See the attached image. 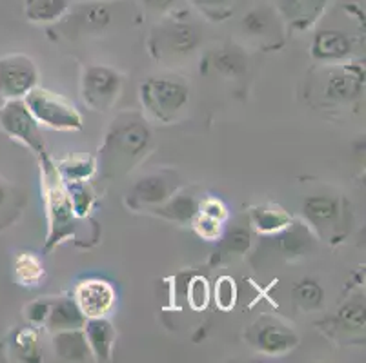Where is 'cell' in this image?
Segmentation results:
<instances>
[{"instance_id": "ba28073f", "label": "cell", "mask_w": 366, "mask_h": 363, "mask_svg": "<svg viewBox=\"0 0 366 363\" xmlns=\"http://www.w3.org/2000/svg\"><path fill=\"white\" fill-rule=\"evenodd\" d=\"M254 344L257 345L259 351L264 354L277 356L292 351L297 345L299 338L294 331L286 325L274 322V319H262L254 329Z\"/></svg>"}, {"instance_id": "cb8c5ba5", "label": "cell", "mask_w": 366, "mask_h": 363, "mask_svg": "<svg viewBox=\"0 0 366 363\" xmlns=\"http://www.w3.org/2000/svg\"><path fill=\"white\" fill-rule=\"evenodd\" d=\"M254 224L255 227L261 229L264 232H274L279 229L290 225V218L281 211V209H269V208H261L255 209L254 215Z\"/></svg>"}, {"instance_id": "d6a6232c", "label": "cell", "mask_w": 366, "mask_h": 363, "mask_svg": "<svg viewBox=\"0 0 366 363\" xmlns=\"http://www.w3.org/2000/svg\"><path fill=\"white\" fill-rule=\"evenodd\" d=\"M15 345L19 349V352H21L22 358L29 359L31 356H36V339L31 331L19 332V336L15 339Z\"/></svg>"}, {"instance_id": "1f68e13d", "label": "cell", "mask_w": 366, "mask_h": 363, "mask_svg": "<svg viewBox=\"0 0 366 363\" xmlns=\"http://www.w3.org/2000/svg\"><path fill=\"white\" fill-rule=\"evenodd\" d=\"M249 242H252V236H249V232L246 231V229H234V231L229 232L228 236H226V249L228 251H234V252H244L246 249L249 247Z\"/></svg>"}, {"instance_id": "8d00e7d4", "label": "cell", "mask_w": 366, "mask_h": 363, "mask_svg": "<svg viewBox=\"0 0 366 363\" xmlns=\"http://www.w3.org/2000/svg\"><path fill=\"white\" fill-rule=\"evenodd\" d=\"M175 0H144L146 8L152 11H166Z\"/></svg>"}, {"instance_id": "603a6c76", "label": "cell", "mask_w": 366, "mask_h": 363, "mask_svg": "<svg viewBox=\"0 0 366 363\" xmlns=\"http://www.w3.org/2000/svg\"><path fill=\"white\" fill-rule=\"evenodd\" d=\"M79 22L88 31H102L112 22V13L102 4H89L79 13Z\"/></svg>"}, {"instance_id": "277c9868", "label": "cell", "mask_w": 366, "mask_h": 363, "mask_svg": "<svg viewBox=\"0 0 366 363\" xmlns=\"http://www.w3.org/2000/svg\"><path fill=\"white\" fill-rule=\"evenodd\" d=\"M0 128L11 138L19 140L24 145H28L31 151L42 153V135L39 129V122L35 116L29 113L24 100L13 98L8 100L0 108Z\"/></svg>"}, {"instance_id": "484cf974", "label": "cell", "mask_w": 366, "mask_h": 363, "mask_svg": "<svg viewBox=\"0 0 366 363\" xmlns=\"http://www.w3.org/2000/svg\"><path fill=\"white\" fill-rule=\"evenodd\" d=\"M269 26H272V19L264 9H254L242 19V29L252 36L264 35V33H268Z\"/></svg>"}, {"instance_id": "74e56055", "label": "cell", "mask_w": 366, "mask_h": 363, "mask_svg": "<svg viewBox=\"0 0 366 363\" xmlns=\"http://www.w3.org/2000/svg\"><path fill=\"white\" fill-rule=\"evenodd\" d=\"M199 6L208 9H219V8H226V6L232 2V0H195Z\"/></svg>"}, {"instance_id": "ac0fdd59", "label": "cell", "mask_w": 366, "mask_h": 363, "mask_svg": "<svg viewBox=\"0 0 366 363\" xmlns=\"http://www.w3.org/2000/svg\"><path fill=\"white\" fill-rule=\"evenodd\" d=\"M305 215L315 225H330L337 215V205L334 200L325 196H312L305 202Z\"/></svg>"}, {"instance_id": "d590c367", "label": "cell", "mask_w": 366, "mask_h": 363, "mask_svg": "<svg viewBox=\"0 0 366 363\" xmlns=\"http://www.w3.org/2000/svg\"><path fill=\"white\" fill-rule=\"evenodd\" d=\"M202 215L209 216V218H215V220H221L224 218V208H222L221 204H219L217 200H208V202H204L202 204Z\"/></svg>"}, {"instance_id": "6da1fadb", "label": "cell", "mask_w": 366, "mask_h": 363, "mask_svg": "<svg viewBox=\"0 0 366 363\" xmlns=\"http://www.w3.org/2000/svg\"><path fill=\"white\" fill-rule=\"evenodd\" d=\"M152 142V133L144 120L137 115H121L106 135L102 145V162L104 168L126 164L139 158L148 149Z\"/></svg>"}, {"instance_id": "8992f818", "label": "cell", "mask_w": 366, "mask_h": 363, "mask_svg": "<svg viewBox=\"0 0 366 363\" xmlns=\"http://www.w3.org/2000/svg\"><path fill=\"white\" fill-rule=\"evenodd\" d=\"M121 93V76L106 66H92L82 76V96L95 111H108Z\"/></svg>"}, {"instance_id": "7402d4cb", "label": "cell", "mask_w": 366, "mask_h": 363, "mask_svg": "<svg viewBox=\"0 0 366 363\" xmlns=\"http://www.w3.org/2000/svg\"><path fill=\"white\" fill-rule=\"evenodd\" d=\"M288 13L295 22L312 24V20L325 9L326 0H285Z\"/></svg>"}, {"instance_id": "8fae6325", "label": "cell", "mask_w": 366, "mask_h": 363, "mask_svg": "<svg viewBox=\"0 0 366 363\" xmlns=\"http://www.w3.org/2000/svg\"><path fill=\"white\" fill-rule=\"evenodd\" d=\"M352 44L345 33L325 29L317 33L312 46V53L319 60H339L350 55Z\"/></svg>"}, {"instance_id": "d4e9b609", "label": "cell", "mask_w": 366, "mask_h": 363, "mask_svg": "<svg viewBox=\"0 0 366 363\" xmlns=\"http://www.w3.org/2000/svg\"><path fill=\"white\" fill-rule=\"evenodd\" d=\"M294 296L305 309H315L322 304V289L315 282H301L294 289Z\"/></svg>"}, {"instance_id": "7a4b0ae2", "label": "cell", "mask_w": 366, "mask_h": 363, "mask_svg": "<svg viewBox=\"0 0 366 363\" xmlns=\"http://www.w3.org/2000/svg\"><path fill=\"white\" fill-rule=\"evenodd\" d=\"M24 104L28 106L29 113L35 116L39 124L49 126L53 129L61 131H73L81 129L82 118L75 106L69 104L68 100L55 95L51 91H46L41 88H33L24 96Z\"/></svg>"}, {"instance_id": "4316f807", "label": "cell", "mask_w": 366, "mask_h": 363, "mask_svg": "<svg viewBox=\"0 0 366 363\" xmlns=\"http://www.w3.org/2000/svg\"><path fill=\"white\" fill-rule=\"evenodd\" d=\"M341 324L348 329H362L365 327V304L361 302H350L339 311Z\"/></svg>"}, {"instance_id": "3957f363", "label": "cell", "mask_w": 366, "mask_h": 363, "mask_svg": "<svg viewBox=\"0 0 366 363\" xmlns=\"http://www.w3.org/2000/svg\"><path fill=\"white\" fill-rule=\"evenodd\" d=\"M141 98L155 118L169 122L188 104L189 89L179 78H149L142 84Z\"/></svg>"}, {"instance_id": "4dcf8cb0", "label": "cell", "mask_w": 366, "mask_h": 363, "mask_svg": "<svg viewBox=\"0 0 366 363\" xmlns=\"http://www.w3.org/2000/svg\"><path fill=\"white\" fill-rule=\"evenodd\" d=\"M215 298L221 309H232L235 304V285L234 280L222 278L215 287Z\"/></svg>"}, {"instance_id": "836d02e7", "label": "cell", "mask_w": 366, "mask_h": 363, "mask_svg": "<svg viewBox=\"0 0 366 363\" xmlns=\"http://www.w3.org/2000/svg\"><path fill=\"white\" fill-rule=\"evenodd\" d=\"M197 231L202 238H217L219 231H221V220L209 218V216L202 215V218L197 220Z\"/></svg>"}, {"instance_id": "ffe728a7", "label": "cell", "mask_w": 366, "mask_h": 363, "mask_svg": "<svg viewBox=\"0 0 366 363\" xmlns=\"http://www.w3.org/2000/svg\"><path fill=\"white\" fill-rule=\"evenodd\" d=\"M159 211H161V215L168 216L172 220H177V222H189L199 213V204L197 200L192 198V196L179 195L172 202H168L164 208L159 209Z\"/></svg>"}, {"instance_id": "5b68a950", "label": "cell", "mask_w": 366, "mask_h": 363, "mask_svg": "<svg viewBox=\"0 0 366 363\" xmlns=\"http://www.w3.org/2000/svg\"><path fill=\"white\" fill-rule=\"evenodd\" d=\"M39 71L29 56L15 53L0 58V95L4 98H22L36 86Z\"/></svg>"}, {"instance_id": "9a60e30c", "label": "cell", "mask_w": 366, "mask_h": 363, "mask_svg": "<svg viewBox=\"0 0 366 363\" xmlns=\"http://www.w3.org/2000/svg\"><path fill=\"white\" fill-rule=\"evenodd\" d=\"M86 324V316L75 302H59L49 309L48 325L53 331H68V329H81Z\"/></svg>"}, {"instance_id": "83f0119b", "label": "cell", "mask_w": 366, "mask_h": 363, "mask_svg": "<svg viewBox=\"0 0 366 363\" xmlns=\"http://www.w3.org/2000/svg\"><path fill=\"white\" fill-rule=\"evenodd\" d=\"M69 200H71V205H73V213L76 216H84L88 213L89 205L93 202V196L89 193V189H86L84 185L75 182L73 188H69Z\"/></svg>"}, {"instance_id": "f1b7e54d", "label": "cell", "mask_w": 366, "mask_h": 363, "mask_svg": "<svg viewBox=\"0 0 366 363\" xmlns=\"http://www.w3.org/2000/svg\"><path fill=\"white\" fill-rule=\"evenodd\" d=\"M208 298H209V291H208L206 280L202 278L192 280V284L188 285V300L192 309H195V311H202V309L208 305Z\"/></svg>"}, {"instance_id": "4fadbf2b", "label": "cell", "mask_w": 366, "mask_h": 363, "mask_svg": "<svg viewBox=\"0 0 366 363\" xmlns=\"http://www.w3.org/2000/svg\"><path fill=\"white\" fill-rule=\"evenodd\" d=\"M166 49L175 55H188L201 44V33L192 24H173L162 33Z\"/></svg>"}, {"instance_id": "2e32d148", "label": "cell", "mask_w": 366, "mask_h": 363, "mask_svg": "<svg viewBox=\"0 0 366 363\" xmlns=\"http://www.w3.org/2000/svg\"><path fill=\"white\" fill-rule=\"evenodd\" d=\"M172 193L169 180L161 175H148L141 178L133 188V196L142 204H162Z\"/></svg>"}, {"instance_id": "d6986e66", "label": "cell", "mask_w": 366, "mask_h": 363, "mask_svg": "<svg viewBox=\"0 0 366 363\" xmlns=\"http://www.w3.org/2000/svg\"><path fill=\"white\" fill-rule=\"evenodd\" d=\"M246 56L239 49H221L214 56V66L221 75L235 78L246 71Z\"/></svg>"}, {"instance_id": "9c48e42d", "label": "cell", "mask_w": 366, "mask_h": 363, "mask_svg": "<svg viewBox=\"0 0 366 363\" xmlns=\"http://www.w3.org/2000/svg\"><path fill=\"white\" fill-rule=\"evenodd\" d=\"M115 292L106 282L88 280L76 289V304L84 312L86 318H99L112 309Z\"/></svg>"}, {"instance_id": "e0dca14e", "label": "cell", "mask_w": 366, "mask_h": 363, "mask_svg": "<svg viewBox=\"0 0 366 363\" xmlns=\"http://www.w3.org/2000/svg\"><path fill=\"white\" fill-rule=\"evenodd\" d=\"M69 8V0H26V16L35 24H51Z\"/></svg>"}, {"instance_id": "f546056e", "label": "cell", "mask_w": 366, "mask_h": 363, "mask_svg": "<svg viewBox=\"0 0 366 363\" xmlns=\"http://www.w3.org/2000/svg\"><path fill=\"white\" fill-rule=\"evenodd\" d=\"M308 245V236L306 232H302L301 229H294V231H288L282 236V249L288 255H301L302 251Z\"/></svg>"}, {"instance_id": "f35d334b", "label": "cell", "mask_w": 366, "mask_h": 363, "mask_svg": "<svg viewBox=\"0 0 366 363\" xmlns=\"http://www.w3.org/2000/svg\"><path fill=\"white\" fill-rule=\"evenodd\" d=\"M9 193H8V188L4 185V182H0V208L6 204V200H8Z\"/></svg>"}, {"instance_id": "5bb4252c", "label": "cell", "mask_w": 366, "mask_h": 363, "mask_svg": "<svg viewBox=\"0 0 366 363\" xmlns=\"http://www.w3.org/2000/svg\"><path fill=\"white\" fill-rule=\"evenodd\" d=\"M362 89L361 76L355 75L354 71L348 69H339L332 73L326 84V96L339 102H348V100L357 98Z\"/></svg>"}, {"instance_id": "52a82bcc", "label": "cell", "mask_w": 366, "mask_h": 363, "mask_svg": "<svg viewBox=\"0 0 366 363\" xmlns=\"http://www.w3.org/2000/svg\"><path fill=\"white\" fill-rule=\"evenodd\" d=\"M48 168V175H46V193H48V209H49V244H55L56 240L66 235V231L71 225L73 220V205L69 200L68 193L62 189L59 184L61 180L53 173L51 165Z\"/></svg>"}, {"instance_id": "e575fe53", "label": "cell", "mask_w": 366, "mask_h": 363, "mask_svg": "<svg viewBox=\"0 0 366 363\" xmlns=\"http://www.w3.org/2000/svg\"><path fill=\"white\" fill-rule=\"evenodd\" d=\"M49 315L48 304H42V302H33L28 309H26V316L31 324H42Z\"/></svg>"}, {"instance_id": "44dd1931", "label": "cell", "mask_w": 366, "mask_h": 363, "mask_svg": "<svg viewBox=\"0 0 366 363\" xmlns=\"http://www.w3.org/2000/svg\"><path fill=\"white\" fill-rule=\"evenodd\" d=\"M41 260L33 255H21L15 262V276L22 285H36L42 278Z\"/></svg>"}, {"instance_id": "7c38bea8", "label": "cell", "mask_w": 366, "mask_h": 363, "mask_svg": "<svg viewBox=\"0 0 366 363\" xmlns=\"http://www.w3.org/2000/svg\"><path fill=\"white\" fill-rule=\"evenodd\" d=\"M55 352L62 359L68 362H82L89 356V345L84 331L81 329H68V331H56L53 339Z\"/></svg>"}, {"instance_id": "30bf717a", "label": "cell", "mask_w": 366, "mask_h": 363, "mask_svg": "<svg viewBox=\"0 0 366 363\" xmlns=\"http://www.w3.org/2000/svg\"><path fill=\"white\" fill-rule=\"evenodd\" d=\"M84 334L88 339L89 351L97 356V359L112 358V349L115 344V331L112 324L102 316L99 318H89L84 324Z\"/></svg>"}]
</instances>
